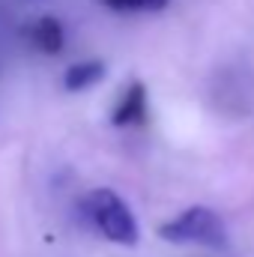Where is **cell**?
Instances as JSON below:
<instances>
[{
  "mask_svg": "<svg viewBox=\"0 0 254 257\" xmlns=\"http://www.w3.org/2000/svg\"><path fill=\"white\" fill-rule=\"evenodd\" d=\"M159 236L174 245L227 248V224L212 206H189L177 218L159 224Z\"/></svg>",
  "mask_w": 254,
  "mask_h": 257,
  "instance_id": "obj_1",
  "label": "cell"
},
{
  "mask_svg": "<svg viewBox=\"0 0 254 257\" xmlns=\"http://www.w3.org/2000/svg\"><path fill=\"white\" fill-rule=\"evenodd\" d=\"M84 215L90 218V224L111 242L117 245H135L138 242V221L129 209V203L111 189H93L81 200Z\"/></svg>",
  "mask_w": 254,
  "mask_h": 257,
  "instance_id": "obj_2",
  "label": "cell"
},
{
  "mask_svg": "<svg viewBox=\"0 0 254 257\" xmlns=\"http://www.w3.org/2000/svg\"><path fill=\"white\" fill-rule=\"evenodd\" d=\"M147 120V87L141 81H132L126 93L120 96L117 108L111 111V123L114 126H141Z\"/></svg>",
  "mask_w": 254,
  "mask_h": 257,
  "instance_id": "obj_3",
  "label": "cell"
},
{
  "mask_svg": "<svg viewBox=\"0 0 254 257\" xmlns=\"http://www.w3.org/2000/svg\"><path fill=\"white\" fill-rule=\"evenodd\" d=\"M30 42L39 51H45V54H60L63 51V42H66L63 24L57 18H39L30 27Z\"/></svg>",
  "mask_w": 254,
  "mask_h": 257,
  "instance_id": "obj_4",
  "label": "cell"
},
{
  "mask_svg": "<svg viewBox=\"0 0 254 257\" xmlns=\"http://www.w3.org/2000/svg\"><path fill=\"white\" fill-rule=\"evenodd\" d=\"M102 78H105V63L102 60H87V63H75L66 69L63 87L69 93H78V90H87V87L99 84Z\"/></svg>",
  "mask_w": 254,
  "mask_h": 257,
  "instance_id": "obj_5",
  "label": "cell"
},
{
  "mask_svg": "<svg viewBox=\"0 0 254 257\" xmlns=\"http://www.w3.org/2000/svg\"><path fill=\"white\" fill-rule=\"evenodd\" d=\"M102 3L114 12H159L171 0H102Z\"/></svg>",
  "mask_w": 254,
  "mask_h": 257,
  "instance_id": "obj_6",
  "label": "cell"
}]
</instances>
